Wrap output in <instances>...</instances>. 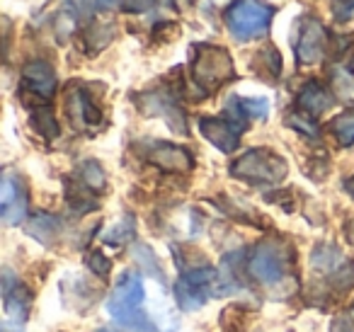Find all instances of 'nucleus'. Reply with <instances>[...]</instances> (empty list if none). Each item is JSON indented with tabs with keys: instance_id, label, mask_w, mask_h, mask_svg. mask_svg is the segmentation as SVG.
Masks as SVG:
<instances>
[{
	"instance_id": "obj_1",
	"label": "nucleus",
	"mask_w": 354,
	"mask_h": 332,
	"mask_svg": "<svg viewBox=\"0 0 354 332\" xmlns=\"http://www.w3.org/2000/svg\"><path fill=\"white\" fill-rule=\"evenodd\" d=\"M143 284L138 279V274L124 272L117 282L112 298H109L107 308L112 313V317L122 327L133 332H153L156 325L151 322V317L143 311Z\"/></svg>"
},
{
	"instance_id": "obj_2",
	"label": "nucleus",
	"mask_w": 354,
	"mask_h": 332,
	"mask_svg": "<svg viewBox=\"0 0 354 332\" xmlns=\"http://www.w3.org/2000/svg\"><path fill=\"white\" fill-rule=\"evenodd\" d=\"M233 75H236V68L226 49L212 44H199L192 49V78L199 88H204L207 93L216 90Z\"/></svg>"
},
{
	"instance_id": "obj_3",
	"label": "nucleus",
	"mask_w": 354,
	"mask_h": 332,
	"mask_svg": "<svg viewBox=\"0 0 354 332\" xmlns=\"http://www.w3.org/2000/svg\"><path fill=\"white\" fill-rule=\"evenodd\" d=\"M272 17H274V10L262 0H236L226 12V25L236 39L250 42L267 35Z\"/></svg>"
},
{
	"instance_id": "obj_4",
	"label": "nucleus",
	"mask_w": 354,
	"mask_h": 332,
	"mask_svg": "<svg viewBox=\"0 0 354 332\" xmlns=\"http://www.w3.org/2000/svg\"><path fill=\"white\" fill-rule=\"evenodd\" d=\"M231 175L255 185H277L286 177V163L277 153L255 148L231 165Z\"/></svg>"
},
{
	"instance_id": "obj_5",
	"label": "nucleus",
	"mask_w": 354,
	"mask_h": 332,
	"mask_svg": "<svg viewBox=\"0 0 354 332\" xmlns=\"http://www.w3.org/2000/svg\"><path fill=\"white\" fill-rule=\"evenodd\" d=\"M209 296H218V274L212 267L185 274L175 284V301L183 311H197Z\"/></svg>"
},
{
	"instance_id": "obj_6",
	"label": "nucleus",
	"mask_w": 354,
	"mask_h": 332,
	"mask_svg": "<svg viewBox=\"0 0 354 332\" xmlns=\"http://www.w3.org/2000/svg\"><path fill=\"white\" fill-rule=\"evenodd\" d=\"M3 298H6V320L3 332H20L30 313V293L20 286L10 272H3Z\"/></svg>"
},
{
	"instance_id": "obj_7",
	"label": "nucleus",
	"mask_w": 354,
	"mask_h": 332,
	"mask_svg": "<svg viewBox=\"0 0 354 332\" xmlns=\"http://www.w3.org/2000/svg\"><path fill=\"white\" fill-rule=\"evenodd\" d=\"M284 269H286V259L284 252L279 250V245L274 243H262L252 250L250 257V274L257 282L267 284H279L284 279Z\"/></svg>"
},
{
	"instance_id": "obj_8",
	"label": "nucleus",
	"mask_w": 354,
	"mask_h": 332,
	"mask_svg": "<svg viewBox=\"0 0 354 332\" xmlns=\"http://www.w3.org/2000/svg\"><path fill=\"white\" fill-rule=\"evenodd\" d=\"M138 107L143 109V114H156V117H165L167 124H170L172 131L177 133H187V127H185V117L183 112L177 109V104L172 102L167 95L162 93H146L136 100Z\"/></svg>"
},
{
	"instance_id": "obj_9",
	"label": "nucleus",
	"mask_w": 354,
	"mask_h": 332,
	"mask_svg": "<svg viewBox=\"0 0 354 332\" xmlns=\"http://www.w3.org/2000/svg\"><path fill=\"white\" fill-rule=\"evenodd\" d=\"M325 51V30L318 20H306L304 30L299 35V42H296V56H299L301 64L310 66L318 64L323 59Z\"/></svg>"
},
{
	"instance_id": "obj_10",
	"label": "nucleus",
	"mask_w": 354,
	"mask_h": 332,
	"mask_svg": "<svg viewBox=\"0 0 354 332\" xmlns=\"http://www.w3.org/2000/svg\"><path fill=\"white\" fill-rule=\"evenodd\" d=\"M0 206H3V221L8 225H15L25 219L27 211V199L22 185L12 175L3 177V185H0Z\"/></svg>"
},
{
	"instance_id": "obj_11",
	"label": "nucleus",
	"mask_w": 354,
	"mask_h": 332,
	"mask_svg": "<svg viewBox=\"0 0 354 332\" xmlns=\"http://www.w3.org/2000/svg\"><path fill=\"white\" fill-rule=\"evenodd\" d=\"M202 133L223 153H231L238 148V136H241L243 129H238L231 119H202L199 122Z\"/></svg>"
},
{
	"instance_id": "obj_12",
	"label": "nucleus",
	"mask_w": 354,
	"mask_h": 332,
	"mask_svg": "<svg viewBox=\"0 0 354 332\" xmlns=\"http://www.w3.org/2000/svg\"><path fill=\"white\" fill-rule=\"evenodd\" d=\"M22 83H25V88L30 90V93L49 100L56 90V75L44 61H32V64H27L25 71H22Z\"/></svg>"
},
{
	"instance_id": "obj_13",
	"label": "nucleus",
	"mask_w": 354,
	"mask_h": 332,
	"mask_svg": "<svg viewBox=\"0 0 354 332\" xmlns=\"http://www.w3.org/2000/svg\"><path fill=\"white\" fill-rule=\"evenodd\" d=\"M151 163L167 172H187L192 167V156L172 143H156L151 151Z\"/></svg>"
},
{
	"instance_id": "obj_14",
	"label": "nucleus",
	"mask_w": 354,
	"mask_h": 332,
	"mask_svg": "<svg viewBox=\"0 0 354 332\" xmlns=\"http://www.w3.org/2000/svg\"><path fill=\"white\" fill-rule=\"evenodd\" d=\"M68 114L78 129H90L100 124V109L90 100L85 90H71L68 93Z\"/></svg>"
},
{
	"instance_id": "obj_15",
	"label": "nucleus",
	"mask_w": 354,
	"mask_h": 332,
	"mask_svg": "<svg viewBox=\"0 0 354 332\" xmlns=\"http://www.w3.org/2000/svg\"><path fill=\"white\" fill-rule=\"evenodd\" d=\"M333 104V95L328 93V90L323 88V85H318V83H308L304 90L299 93V107L304 109L306 114H320V112H325V109Z\"/></svg>"
},
{
	"instance_id": "obj_16",
	"label": "nucleus",
	"mask_w": 354,
	"mask_h": 332,
	"mask_svg": "<svg viewBox=\"0 0 354 332\" xmlns=\"http://www.w3.org/2000/svg\"><path fill=\"white\" fill-rule=\"evenodd\" d=\"M27 233L35 235L41 243H51V238H56V233H59V221L49 214H37L27 223Z\"/></svg>"
},
{
	"instance_id": "obj_17",
	"label": "nucleus",
	"mask_w": 354,
	"mask_h": 332,
	"mask_svg": "<svg viewBox=\"0 0 354 332\" xmlns=\"http://www.w3.org/2000/svg\"><path fill=\"white\" fill-rule=\"evenodd\" d=\"M333 133L342 146H352L354 143V109L342 112L333 122Z\"/></svg>"
},
{
	"instance_id": "obj_18",
	"label": "nucleus",
	"mask_w": 354,
	"mask_h": 332,
	"mask_svg": "<svg viewBox=\"0 0 354 332\" xmlns=\"http://www.w3.org/2000/svg\"><path fill=\"white\" fill-rule=\"evenodd\" d=\"M133 233H136V223H133V216L127 214L112 230H107V233H104V243L122 245V243H127V240H131Z\"/></svg>"
},
{
	"instance_id": "obj_19",
	"label": "nucleus",
	"mask_w": 354,
	"mask_h": 332,
	"mask_svg": "<svg viewBox=\"0 0 354 332\" xmlns=\"http://www.w3.org/2000/svg\"><path fill=\"white\" fill-rule=\"evenodd\" d=\"M32 122H35L37 131H39L41 136H46V138L59 136V122H56V117H54L51 109L44 107V109H39V112H35L32 114Z\"/></svg>"
},
{
	"instance_id": "obj_20",
	"label": "nucleus",
	"mask_w": 354,
	"mask_h": 332,
	"mask_svg": "<svg viewBox=\"0 0 354 332\" xmlns=\"http://www.w3.org/2000/svg\"><path fill=\"white\" fill-rule=\"evenodd\" d=\"M133 257H136V262L141 264V267L146 269L153 279H160V282H165V274H162V269L158 267L156 257H153V250L148 248V245H136V248H133Z\"/></svg>"
},
{
	"instance_id": "obj_21",
	"label": "nucleus",
	"mask_w": 354,
	"mask_h": 332,
	"mask_svg": "<svg viewBox=\"0 0 354 332\" xmlns=\"http://www.w3.org/2000/svg\"><path fill=\"white\" fill-rule=\"evenodd\" d=\"M342 262V255H339L337 248H330V245H320L313 252V264L323 272H333L337 264Z\"/></svg>"
},
{
	"instance_id": "obj_22",
	"label": "nucleus",
	"mask_w": 354,
	"mask_h": 332,
	"mask_svg": "<svg viewBox=\"0 0 354 332\" xmlns=\"http://www.w3.org/2000/svg\"><path fill=\"white\" fill-rule=\"evenodd\" d=\"M80 175H83V182L90 190H104V172L95 160L85 163V165L80 167Z\"/></svg>"
},
{
	"instance_id": "obj_23",
	"label": "nucleus",
	"mask_w": 354,
	"mask_h": 332,
	"mask_svg": "<svg viewBox=\"0 0 354 332\" xmlns=\"http://www.w3.org/2000/svg\"><path fill=\"white\" fill-rule=\"evenodd\" d=\"M64 8L68 17L83 20L85 15H90V8H95V0H64Z\"/></svg>"
},
{
	"instance_id": "obj_24",
	"label": "nucleus",
	"mask_w": 354,
	"mask_h": 332,
	"mask_svg": "<svg viewBox=\"0 0 354 332\" xmlns=\"http://www.w3.org/2000/svg\"><path fill=\"white\" fill-rule=\"evenodd\" d=\"M289 124H291L294 129H299V131L308 133V136H318V129H315V124L310 122V119L301 117V114H291V117H289Z\"/></svg>"
},
{
	"instance_id": "obj_25",
	"label": "nucleus",
	"mask_w": 354,
	"mask_h": 332,
	"mask_svg": "<svg viewBox=\"0 0 354 332\" xmlns=\"http://www.w3.org/2000/svg\"><path fill=\"white\" fill-rule=\"evenodd\" d=\"M88 264H90V269H93L97 277H104V274L109 272V262L104 259V255H100V252H93L88 257Z\"/></svg>"
},
{
	"instance_id": "obj_26",
	"label": "nucleus",
	"mask_w": 354,
	"mask_h": 332,
	"mask_svg": "<svg viewBox=\"0 0 354 332\" xmlns=\"http://www.w3.org/2000/svg\"><path fill=\"white\" fill-rule=\"evenodd\" d=\"M156 6V0H124V10L127 12H148Z\"/></svg>"
},
{
	"instance_id": "obj_27",
	"label": "nucleus",
	"mask_w": 354,
	"mask_h": 332,
	"mask_svg": "<svg viewBox=\"0 0 354 332\" xmlns=\"http://www.w3.org/2000/svg\"><path fill=\"white\" fill-rule=\"evenodd\" d=\"M119 6H124V0H95V10H100V12L117 10Z\"/></svg>"
},
{
	"instance_id": "obj_28",
	"label": "nucleus",
	"mask_w": 354,
	"mask_h": 332,
	"mask_svg": "<svg viewBox=\"0 0 354 332\" xmlns=\"http://www.w3.org/2000/svg\"><path fill=\"white\" fill-rule=\"evenodd\" d=\"M352 10H354V0H344L342 6H339V3L335 6V12H337L339 20H344L347 15H352Z\"/></svg>"
},
{
	"instance_id": "obj_29",
	"label": "nucleus",
	"mask_w": 354,
	"mask_h": 332,
	"mask_svg": "<svg viewBox=\"0 0 354 332\" xmlns=\"http://www.w3.org/2000/svg\"><path fill=\"white\" fill-rule=\"evenodd\" d=\"M344 190H347V192H349V194H352V196H354V177H352V180H349V182H347V185H344Z\"/></svg>"
}]
</instances>
